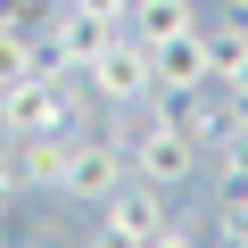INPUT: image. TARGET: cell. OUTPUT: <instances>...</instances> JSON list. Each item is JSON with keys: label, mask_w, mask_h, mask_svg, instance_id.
Here are the masks:
<instances>
[{"label": "cell", "mask_w": 248, "mask_h": 248, "mask_svg": "<svg viewBox=\"0 0 248 248\" xmlns=\"http://www.w3.org/2000/svg\"><path fill=\"white\" fill-rule=\"evenodd\" d=\"M0 116H9V141L17 133H75L83 124V108H75V75H25V83H9L0 91Z\"/></svg>", "instance_id": "6da1fadb"}, {"label": "cell", "mask_w": 248, "mask_h": 248, "mask_svg": "<svg viewBox=\"0 0 248 248\" xmlns=\"http://www.w3.org/2000/svg\"><path fill=\"white\" fill-rule=\"evenodd\" d=\"M83 83H91V99H99V108H149V91H157L149 42H141V33H116V42L83 66Z\"/></svg>", "instance_id": "7a4b0ae2"}, {"label": "cell", "mask_w": 248, "mask_h": 248, "mask_svg": "<svg viewBox=\"0 0 248 248\" xmlns=\"http://www.w3.org/2000/svg\"><path fill=\"white\" fill-rule=\"evenodd\" d=\"M124 174H133V157H124V141L116 133H91V124H75L66 133V174H58V199H108Z\"/></svg>", "instance_id": "3957f363"}, {"label": "cell", "mask_w": 248, "mask_h": 248, "mask_svg": "<svg viewBox=\"0 0 248 248\" xmlns=\"http://www.w3.org/2000/svg\"><path fill=\"white\" fill-rule=\"evenodd\" d=\"M174 190H157V182H141V174H124L108 199H99V240H124V248H149L157 240V223L174 215L166 207Z\"/></svg>", "instance_id": "277c9868"}, {"label": "cell", "mask_w": 248, "mask_h": 248, "mask_svg": "<svg viewBox=\"0 0 248 248\" xmlns=\"http://www.w3.org/2000/svg\"><path fill=\"white\" fill-rule=\"evenodd\" d=\"M149 66H157V91H190V83H215V66H207V33H199V25H182V33L149 42Z\"/></svg>", "instance_id": "5b68a950"}, {"label": "cell", "mask_w": 248, "mask_h": 248, "mask_svg": "<svg viewBox=\"0 0 248 248\" xmlns=\"http://www.w3.org/2000/svg\"><path fill=\"white\" fill-rule=\"evenodd\" d=\"M9 157H17V182H25V190H50V199H58L66 133H17V141H9Z\"/></svg>", "instance_id": "8992f818"}, {"label": "cell", "mask_w": 248, "mask_h": 248, "mask_svg": "<svg viewBox=\"0 0 248 248\" xmlns=\"http://www.w3.org/2000/svg\"><path fill=\"white\" fill-rule=\"evenodd\" d=\"M182 25H199V0H133L124 9V33H141V42H166Z\"/></svg>", "instance_id": "52a82bcc"}, {"label": "cell", "mask_w": 248, "mask_h": 248, "mask_svg": "<svg viewBox=\"0 0 248 248\" xmlns=\"http://www.w3.org/2000/svg\"><path fill=\"white\" fill-rule=\"evenodd\" d=\"M25 75H42V42H33V25H0V91L25 83Z\"/></svg>", "instance_id": "ba28073f"}, {"label": "cell", "mask_w": 248, "mask_h": 248, "mask_svg": "<svg viewBox=\"0 0 248 248\" xmlns=\"http://www.w3.org/2000/svg\"><path fill=\"white\" fill-rule=\"evenodd\" d=\"M199 33H207V66H215V75L248 50V25H240V17H223V25H207V17H199Z\"/></svg>", "instance_id": "9c48e42d"}, {"label": "cell", "mask_w": 248, "mask_h": 248, "mask_svg": "<svg viewBox=\"0 0 248 248\" xmlns=\"http://www.w3.org/2000/svg\"><path fill=\"white\" fill-rule=\"evenodd\" d=\"M207 157H215L223 199H232V190H248V133H232V141H223V149H207Z\"/></svg>", "instance_id": "30bf717a"}, {"label": "cell", "mask_w": 248, "mask_h": 248, "mask_svg": "<svg viewBox=\"0 0 248 248\" xmlns=\"http://www.w3.org/2000/svg\"><path fill=\"white\" fill-rule=\"evenodd\" d=\"M215 240L248 248V190H232V199H223V215H215Z\"/></svg>", "instance_id": "8fae6325"}, {"label": "cell", "mask_w": 248, "mask_h": 248, "mask_svg": "<svg viewBox=\"0 0 248 248\" xmlns=\"http://www.w3.org/2000/svg\"><path fill=\"white\" fill-rule=\"evenodd\" d=\"M190 240H199V223H190V215H166V223H157V240H149V248H190Z\"/></svg>", "instance_id": "7c38bea8"}, {"label": "cell", "mask_w": 248, "mask_h": 248, "mask_svg": "<svg viewBox=\"0 0 248 248\" xmlns=\"http://www.w3.org/2000/svg\"><path fill=\"white\" fill-rule=\"evenodd\" d=\"M215 91H223V99H240V108H248V50H240V58H232V66H223V75H215Z\"/></svg>", "instance_id": "4fadbf2b"}, {"label": "cell", "mask_w": 248, "mask_h": 248, "mask_svg": "<svg viewBox=\"0 0 248 248\" xmlns=\"http://www.w3.org/2000/svg\"><path fill=\"white\" fill-rule=\"evenodd\" d=\"M42 9H58V0H0V25H33Z\"/></svg>", "instance_id": "5bb4252c"}, {"label": "cell", "mask_w": 248, "mask_h": 248, "mask_svg": "<svg viewBox=\"0 0 248 248\" xmlns=\"http://www.w3.org/2000/svg\"><path fill=\"white\" fill-rule=\"evenodd\" d=\"M17 199H25V182H17V157H9V149H0V215H9Z\"/></svg>", "instance_id": "9a60e30c"}]
</instances>
